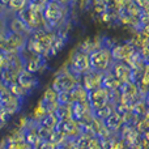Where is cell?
I'll use <instances>...</instances> for the list:
<instances>
[{"label":"cell","mask_w":149,"mask_h":149,"mask_svg":"<svg viewBox=\"0 0 149 149\" xmlns=\"http://www.w3.org/2000/svg\"><path fill=\"white\" fill-rule=\"evenodd\" d=\"M43 17L46 20L47 28L59 31L67 22V9L64 5L58 1H50L43 9Z\"/></svg>","instance_id":"obj_1"},{"label":"cell","mask_w":149,"mask_h":149,"mask_svg":"<svg viewBox=\"0 0 149 149\" xmlns=\"http://www.w3.org/2000/svg\"><path fill=\"white\" fill-rule=\"evenodd\" d=\"M18 17L22 20V22L28 26L29 30H30L31 33L38 31V30L49 29L47 28L46 20H45V17H43V12L37 9V8H34V7H30V5H29L26 9H24L22 12L18 13Z\"/></svg>","instance_id":"obj_2"},{"label":"cell","mask_w":149,"mask_h":149,"mask_svg":"<svg viewBox=\"0 0 149 149\" xmlns=\"http://www.w3.org/2000/svg\"><path fill=\"white\" fill-rule=\"evenodd\" d=\"M89 62H90V70L102 73L107 72L113 67V62H114L111 50L109 47H101V49L90 52Z\"/></svg>","instance_id":"obj_3"},{"label":"cell","mask_w":149,"mask_h":149,"mask_svg":"<svg viewBox=\"0 0 149 149\" xmlns=\"http://www.w3.org/2000/svg\"><path fill=\"white\" fill-rule=\"evenodd\" d=\"M79 84V76L73 73L71 70H65L59 72L54 77L51 82V88L56 90L59 94H63V93H71Z\"/></svg>","instance_id":"obj_4"},{"label":"cell","mask_w":149,"mask_h":149,"mask_svg":"<svg viewBox=\"0 0 149 149\" xmlns=\"http://www.w3.org/2000/svg\"><path fill=\"white\" fill-rule=\"evenodd\" d=\"M21 106H22V100L18 98L16 94H13L9 86L0 84V107L5 109L10 114L16 115L21 110Z\"/></svg>","instance_id":"obj_5"},{"label":"cell","mask_w":149,"mask_h":149,"mask_svg":"<svg viewBox=\"0 0 149 149\" xmlns=\"http://www.w3.org/2000/svg\"><path fill=\"white\" fill-rule=\"evenodd\" d=\"M70 70L73 73H76L79 77L82 76L84 73H86L88 71H90L89 54L81 51L80 49L73 51L70 58Z\"/></svg>","instance_id":"obj_6"},{"label":"cell","mask_w":149,"mask_h":149,"mask_svg":"<svg viewBox=\"0 0 149 149\" xmlns=\"http://www.w3.org/2000/svg\"><path fill=\"white\" fill-rule=\"evenodd\" d=\"M20 55L24 62V70L28 71V72L36 74L37 72H39V71L43 68V65H45L43 56L30 51V50H28L26 47L20 52Z\"/></svg>","instance_id":"obj_7"},{"label":"cell","mask_w":149,"mask_h":149,"mask_svg":"<svg viewBox=\"0 0 149 149\" xmlns=\"http://www.w3.org/2000/svg\"><path fill=\"white\" fill-rule=\"evenodd\" d=\"M111 100V90L101 86L95 90L89 92V106L92 110L98 111L106 107Z\"/></svg>","instance_id":"obj_8"},{"label":"cell","mask_w":149,"mask_h":149,"mask_svg":"<svg viewBox=\"0 0 149 149\" xmlns=\"http://www.w3.org/2000/svg\"><path fill=\"white\" fill-rule=\"evenodd\" d=\"M103 74L102 72H97V71H88L86 73H84L81 76V85L88 90V92H92L98 88L102 86L103 82Z\"/></svg>","instance_id":"obj_9"},{"label":"cell","mask_w":149,"mask_h":149,"mask_svg":"<svg viewBox=\"0 0 149 149\" xmlns=\"http://www.w3.org/2000/svg\"><path fill=\"white\" fill-rule=\"evenodd\" d=\"M28 38L21 34L7 31V51L5 52H21L26 47Z\"/></svg>","instance_id":"obj_10"},{"label":"cell","mask_w":149,"mask_h":149,"mask_svg":"<svg viewBox=\"0 0 149 149\" xmlns=\"http://www.w3.org/2000/svg\"><path fill=\"white\" fill-rule=\"evenodd\" d=\"M110 50L113 59L116 63H124L132 58V47L128 43H118Z\"/></svg>","instance_id":"obj_11"},{"label":"cell","mask_w":149,"mask_h":149,"mask_svg":"<svg viewBox=\"0 0 149 149\" xmlns=\"http://www.w3.org/2000/svg\"><path fill=\"white\" fill-rule=\"evenodd\" d=\"M17 84L21 85L28 93H30V92H33V90H36L37 88H38L39 81H38V79L36 77L34 73H30V72H28V71L24 70V71H21L20 74H18Z\"/></svg>","instance_id":"obj_12"},{"label":"cell","mask_w":149,"mask_h":149,"mask_svg":"<svg viewBox=\"0 0 149 149\" xmlns=\"http://www.w3.org/2000/svg\"><path fill=\"white\" fill-rule=\"evenodd\" d=\"M8 28H9V30L8 31H12V33H16V34H21V36L26 37V38H29V37L33 34L30 30H29L28 26L22 22V20H21L18 16L17 17H15V18H12V20L9 21Z\"/></svg>","instance_id":"obj_13"},{"label":"cell","mask_w":149,"mask_h":149,"mask_svg":"<svg viewBox=\"0 0 149 149\" xmlns=\"http://www.w3.org/2000/svg\"><path fill=\"white\" fill-rule=\"evenodd\" d=\"M111 68H113V72L111 73L120 81V84H124V82L130 81L128 79H130V76H131V70H130L124 63H115Z\"/></svg>","instance_id":"obj_14"},{"label":"cell","mask_w":149,"mask_h":149,"mask_svg":"<svg viewBox=\"0 0 149 149\" xmlns=\"http://www.w3.org/2000/svg\"><path fill=\"white\" fill-rule=\"evenodd\" d=\"M106 120H111V123H106V126L110 130H118L122 126V118L115 113H111L110 115L106 118Z\"/></svg>","instance_id":"obj_15"},{"label":"cell","mask_w":149,"mask_h":149,"mask_svg":"<svg viewBox=\"0 0 149 149\" xmlns=\"http://www.w3.org/2000/svg\"><path fill=\"white\" fill-rule=\"evenodd\" d=\"M9 7L12 10L20 13V12H22L24 9L28 8V0H10Z\"/></svg>","instance_id":"obj_16"},{"label":"cell","mask_w":149,"mask_h":149,"mask_svg":"<svg viewBox=\"0 0 149 149\" xmlns=\"http://www.w3.org/2000/svg\"><path fill=\"white\" fill-rule=\"evenodd\" d=\"M7 51V31H0V52Z\"/></svg>","instance_id":"obj_17"},{"label":"cell","mask_w":149,"mask_h":149,"mask_svg":"<svg viewBox=\"0 0 149 149\" xmlns=\"http://www.w3.org/2000/svg\"><path fill=\"white\" fill-rule=\"evenodd\" d=\"M8 59H7V52H0V72L7 68Z\"/></svg>","instance_id":"obj_18"},{"label":"cell","mask_w":149,"mask_h":149,"mask_svg":"<svg viewBox=\"0 0 149 149\" xmlns=\"http://www.w3.org/2000/svg\"><path fill=\"white\" fill-rule=\"evenodd\" d=\"M3 28H4V24H3V20H1V18H0V31H3V30H4V29H3Z\"/></svg>","instance_id":"obj_19"},{"label":"cell","mask_w":149,"mask_h":149,"mask_svg":"<svg viewBox=\"0 0 149 149\" xmlns=\"http://www.w3.org/2000/svg\"><path fill=\"white\" fill-rule=\"evenodd\" d=\"M0 149H5V148H0Z\"/></svg>","instance_id":"obj_20"},{"label":"cell","mask_w":149,"mask_h":149,"mask_svg":"<svg viewBox=\"0 0 149 149\" xmlns=\"http://www.w3.org/2000/svg\"><path fill=\"white\" fill-rule=\"evenodd\" d=\"M0 126H1V124H0Z\"/></svg>","instance_id":"obj_21"}]
</instances>
